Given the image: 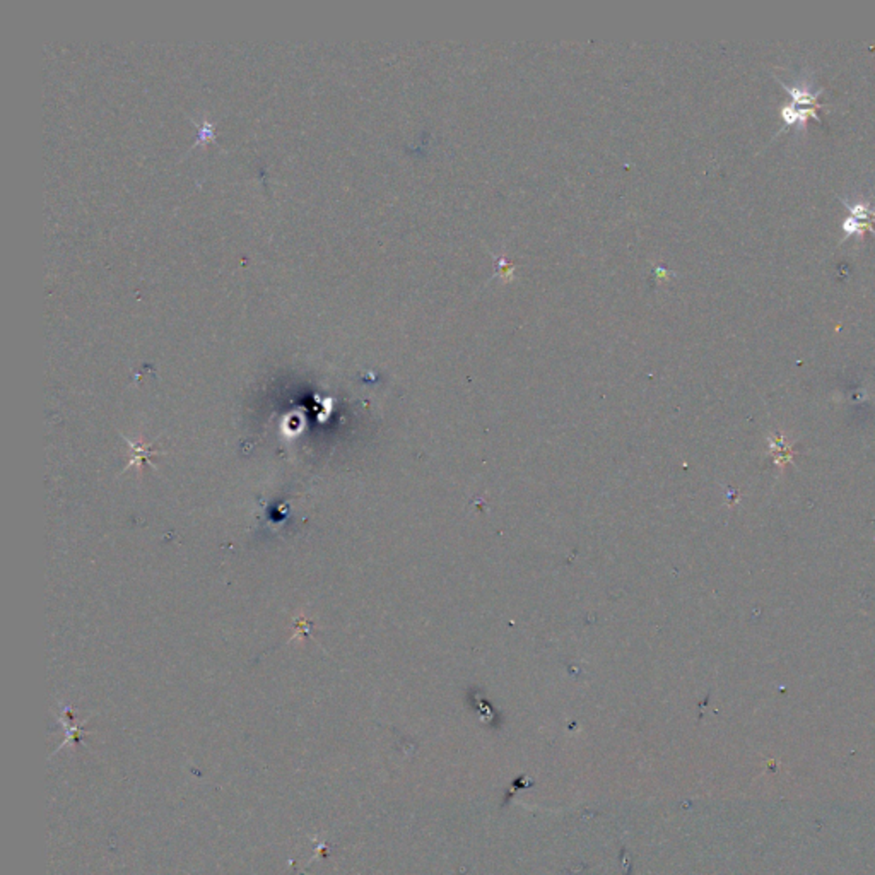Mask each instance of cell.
Segmentation results:
<instances>
[{"mask_svg": "<svg viewBox=\"0 0 875 875\" xmlns=\"http://www.w3.org/2000/svg\"><path fill=\"white\" fill-rule=\"evenodd\" d=\"M843 229H845V233H847V236L862 235V233L865 231V229H870V231H874V228H872V224H870V222H862V221H858V219H855V217H851V216L845 219Z\"/></svg>", "mask_w": 875, "mask_h": 875, "instance_id": "277c9868", "label": "cell"}, {"mask_svg": "<svg viewBox=\"0 0 875 875\" xmlns=\"http://www.w3.org/2000/svg\"><path fill=\"white\" fill-rule=\"evenodd\" d=\"M848 210L851 213V217L858 219V221L863 222H870L875 219V210L869 204L865 202H858V204H848Z\"/></svg>", "mask_w": 875, "mask_h": 875, "instance_id": "3957f363", "label": "cell"}, {"mask_svg": "<svg viewBox=\"0 0 875 875\" xmlns=\"http://www.w3.org/2000/svg\"><path fill=\"white\" fill-rule=\"evenodd\" d=\"M782 84H783V86H785V89L788 91L790 94H792L793 103H795V105H812V103H818L819 94H820L819 91H818V93H811V91H807V89H800V87H797V86H790V84H786V82H782Z\"/></svg>", "mask_w": 875, "mask_h": 875, "instance_id": "7a4b0ae2", "label": "cell"}, {"mask_svg": "<svg viewBox=\"0 0 875 875\" xmlns=\"http://www.w3.org/2000/svg\"><path fill=\"white\" fill-rule=\"evenodd\" d=\"M809 116H814V118L819 120L818 109H815V108H797V107H795V103L785 105V107L782 108V118L785 120L786 125H795V123H798V125H804V123L807 122Z\"/></svg>", "mask_w": 875, "mask_h": 875, "instance_id": "6da1fadb", "label": "cell"}]
</instances>
